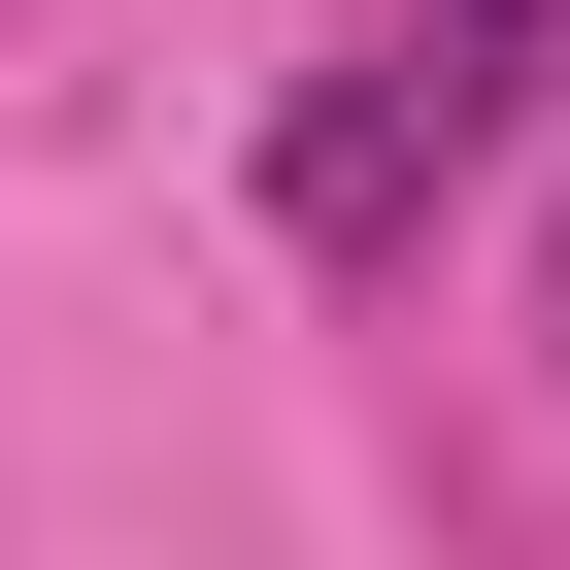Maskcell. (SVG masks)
<instances>
[{"label": "cell", "instance_id": "cell-1", "mask_svg": "<svg viewBox=\"0 0 570 570\" xmlns=\"http://www.w3.org/2000/svg\"><path fill=\"white\" fill-rule=\"evenodd\" d=\"M537 68H570V0H436V35H370L303 135H268V235H303V268H403V235L537 135Z\"/></svg>", "mask_w": 570, "mask_h": 570}, {"label": "cell", "instance_id": "cell-2", "mask_svg": "<svg viewBox=\"0 0 570 570\" xmlns=\"http://www.w3.org/2000/svg\"><path fill=\"white\" fill-rule=\"evenodd\" d=\"M537 303H570V235H537Z\"/></svg>", "mask_w": 570, "mask_h": 570}]
</instances>
